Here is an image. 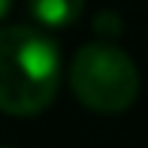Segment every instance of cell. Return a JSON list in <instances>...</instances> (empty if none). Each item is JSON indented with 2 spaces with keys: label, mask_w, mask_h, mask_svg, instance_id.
Here are the masks:
<instances>
[{
  "label": "cell",
  "mask_w": 148,
  "mask_h": 148,
  "mask_svg": "<svg viewBox=\"0 0 148 148\" xmlns=\"http://www.w3.org/2000/svg\"><path fill=\"white\" fill-rule=\"evenodd\" d=\"M60 88V51L36 27H0V112L36 115Z\"/></svg>",
  "instance_id": "1"
},
{
  "label": "cell",
  "mask_w": 148,
  "mask_h": 148,
  "mask_svg": "<svg viewBox=\"0 0 148 148\" xmlns=\"http://www.w3.org/2000/svg\"><path fill=\"white\" fill-rule=\"evenodd\" d=\"M70 88L85 109L118 115L139 97V70L115 45L94 42L79 49L70 64Z\"/></svg>",
  "instance_id": "2"
},
{
  "label": "cell",
  "mask_w": 148,
  "mask_h": 148,
  "mask_svg": "<svg viewBox=\"0 0 148 148\" xmlns=\"http://www.w3.org/2000/svg\"><path fill=\"white\" fill-rule=\"evenodd\" d=\"M30 15L42 27H66L73 24L85 9V0H27Z\"/></svg>",
  "instance_id": "3"
},
{
  "label": "cell",
  "mask_w": 148,
  "mask_h": 148,
  "mask_svg": "<svg viewBox=\"0 0 148 148\" xmlns=\"http://www.w3.org/2000/svg\"><path fill=\"white\" fill-rule=\"evenodd\" d=\"M94 27H97L103 36H115V33H121V18H118V12H100L97 18H94Z\"/></svg>",
  "instance_id": "4"
},
{
  "label": "cell",
  "mask_w": 148,
  "mask_h": 148,
  "mask_svg": "<svg viewBox=\"0 0 148 148\" xmlns=\"http://www.w3.org/2000/svg\"><path fill=\"white\" fill-rule=\"evenodd\" d=\"M9 6H12V0H0V18L9 12Z\"/></svg>",
  "instance_id": "5"
},
{
  "label": "cell",
  "mask_w": 148,
  "mask_h": 148,
  "mask_svg": "<svg viewBox=\"0 0 148 148\" xmlns=\"http://www.w3.org/2000/svg\"><path fill=\"white\" fill-rule=\"evenodd\" d=\"M0 148H6V145H0Z\"/></svg>",
  "instance_id": "6"
}]
</instances>
